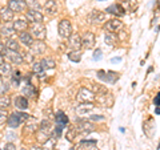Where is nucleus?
<instances>
[{
	"instance_id": "f257e3e1",
	"label": "nucleus",
	"mask_w": 160,
	"mask_h": 150,
	"mask_svg": "<svg viewBox=\"0 0 160 150\" xmlns=\"http://www.w3.org/2000/svg\"><path fill=\"white\" fill-rule=\"evenodd\" d=\"M28 118H29V116H28L27 113H23V112H13L12 114H9L7 125H8L9 128H12V129H16V128H19L23 122H27Z\"/></svg>"
},
{
	"instance_id": "f03ea898",
	"label": "nucleus",
	"mask_w": 160,
	"mask_h": 150,
	"mask_svg": "<svg viewBox=\"0 0 160 150\" xmlns=\"http://www.w3.org/2000/svg\"><path fill=\"white\" fill-rule=\"evenodd\" d=\"M28 32L32 35L33 39L40 40V41H43V40L46 39V36H47V29H46V26H44L43 23L31 24V26H29Z\"/></svg>"
},
{
	"instance_id": "7ed1b4c3",
	"label": "nucleus",
	"mask_w": 160,
	"mask_h": 150,
	"mask_svg": "<svg viewBox=\"0 0 160 150\" xmlns=\"http://www.w3.org/2000/svg\"><path fill=\"white\" fill-rule=\"evenodd\" d=\"M58 32H59V36H60V37H63V39H69V36L72 35L71 21H69V20H67V19H63L62 21L59 23Z\"/></svg>"
},
{
	"instance_id": "20e7f679",
	"label": "nucleus",
	"mask_w": 160,
	"mask_h": 150,
	"mask_svg": "<svg viewBox=\"0 0 160 150\" xmlns=\"http://www.w3.org/2000/svg\"><path fill=\"white\" fill-rule=\"evenodd\" d=\"M98 77L104 82L115 84L119 80V73L113 71H98Z\"/></svg>"
},
{
	"instance_id": "39448f33",
	"label": "nucleus",
	"mask_w": 160,
	"mask_h": 150,
	"mask_svg": "<svg viewBox=\"0 0 160 150\" xmlns=\"http://www.w3.org/2000/svg\"><path fill=\"white\" fill-rule=\"evenodd\" d=\"M78 101L80 104H86V102H92L95 98V93L91 91V89H88V88H82L80 91L78 92Z\"/></svg>"
},
{
	"instance_id": "423d86ee",
	"label": "nucleus",
	"mask_w": 160,
	"mask_h": 150,
	"mask_svg": "<svg viewBox=\"0 0 160 150\" xmlns=\"http://www.w3.org/2000/svg\"><path fill=\"white\" fill-rule=\"evenodd\" d=\"M76 129L79 133H83V134H88L93 132L95 129V125L92 124V121H89V120H78L76 122Z\"/></svg>"
},
{
	"instance_id": "0eeeda50",
	"label": "nucleus",
	"mask_w": 160,
	"mask_h": 150,
	"mask_svg": "<svg viewBox=\"0 0 160 150\" xmlns=\"http://www.w3.org/2000/svg\"><path fill=\"white\" fill-rule=\"evenodd\" d=\"M68 48L71 51H80V48L83 47V39L80 37V35L78 33H72L68 39V43H67Z\"/></svg>"
},
{
	"instance_id": "6e6552de",
	"label": "nucleus",
	"mask_w": 160,
	"mask_h": 150,
	"mask_svg": "<svg viewBox=\"0 0 160 150\" xmlns=\"http://www.w3.org/2000/svg\"><path fill=\"white\" fill-rule=\"evenodd\" d=\"M26 17L29 23L32 24H36V23H43V13L39 11V9H28L26 12Z\"/></svg>"
},
{
	"instance_id": "1a4fd4ad",
	"label": "nucleus",
	"mask_w": 160,
	"mask_h": 150,
	"mask_svg": "<svg viewBox=\"0 0 160 150\" xmlns=\"http://www.w3.org/2000/svg\"><path fill=\"white\" fill-rule=\"evenodd\" d=\"M122 28H123V23L120 21L119 19H111L104 24V29H106L107 32H112V33L120 31Z\"/></svg>"
},
{
	"instance_id": "9d476101",
	"label": "nucleus",
	"mask_w": 160,
	"mask_h": 150,
	"mask_svg": "<svg viewBox=\"0 0 160 150\" xmlns=\"http://www.w3.org/2000/svg\"><path fill=\"white\" fill-rule=\"evenodd\" d=\"M8 8L12 9L13 12H23L27 8V2L26 0H9Z\"/></svg>"
},
{
	"instance_id": "9b49d317",
	"label": "nucleus",
	"mask_w": 160,
	"mask_h": 150,
	"mask_svg": "<svg viewBox=\"0 0 160 150\" xmlns=\"http://www.w3.org/2000/svg\"><path fill=\"white\" fill-rule=\"evenodd\" d=\"M2 36H6L7 39L9 37H15V33H16V29L13 27V23L8 21V23H3L2 24Z\"/></svg>"
},
{
	"instance_id": "f8f14e48",
	"label": "nucleus",
	"mask_w": 160,
	"mask_h": 150,
	"mask_svg": "<svg viewBox=\"0 0 160 150\" xmlns=\"http://www.w3.org/2000/svg\"><path fill=\"white\" fill-rule=\"evenodd\" d=\"M43 8H44V12L46 13L53 16V15H56L59 11V4H58L56 0H47L46 4L43 6Z\"/></svg>"
},
{
	"instance_id": "ddd939ff",
	"label": "nucleus",
	"mask_w": 160,
	"mask_h": 150,
	"mask_svg": "<svg viewBox=\"0 0 160 150\" xmlns=\"http://www.w3.org/2000/svg\"><path fill=\"white\" fill-rule=\"evenodd\" d=\"M19 41L23 44V45H26L27 48H31L33 44H35V39H33V36L29 32H22L19 35Z\"/></svg>"
},
{
	"instance_id": "4468645a",
	"label": "nucleus",
	"mask_w": 160,
	"mask_h": 150,
	"mask_svg": "<svg viewBox=\"0 0 160 150\" xmlns=\"http://www.w3.org/2000/svg\"><path fill=\"white\" fill-rule=\"evenodd\" d=\"M83 39V48L84 49H91L95 47V35L92 32H86L82 36Z\"/></svg>"
},
{
	"instance_id": "2eb2a0df",
	"label": "nucleus",
	"mask_w": 160,
	"mask_h": 150,
	"mask_svg": "<svg viewBox=\"0 0 160 150\" xmlns=\"http://www.w3.org/2000/svg\"><path fill=\"white\" fill-rule=\"evenodd\" d=\"M46 49H47L46 44H44L43 41H40V40H36L33 45L29 48V52H31L33 56H38V54H43L44 52H46Z\"/></svg>"
},
{
	"instance_id": "dca6fc26",
	"label": "nucleus",
	"mask_w": 160,
	"mask_h": 150,
	"mask_svg": "<svg viewBox=\"0 0 160 150\" xmlns=\"http://www.w3.org/2000/svg\"><path fill=\"white\" fill-rule=\"evenodd\" d=\"M106 13H111V15H115V16H124V11L123 6H120V4H112V6H108L106 8Z\"/></svg>"
},
{
	"instance_id": "f3484780",
	"label": "nucleus",
	"mask_w": 160,
	"mask_h": 150,
	"mask_svg": "<svg viewBox=\"0 0 160 150\" xmlns=\"http://www.w3.org/2000/svg\"><path fill=\"white\" fill-rule=\"evenodd\" d=\"M22 91H23L24 96H27V97H32V96L36 94V89H35V87L32 85L31 78H29V77L26 78V84H24V87H23Z\"/></svg>"
},
{
	"instance_id": "a211bd4d",
	"label": "nucleus",
	"mask_w": 160,
	"mask_h": 150,
	"mask_svg": "<svg viewBox=\"0 0 160 150\" xmlns=\"http://www.w3.org/2000/svg\"><path fill=\"white\" fill-rule=\"evenodd\" d=\"M13 104L15 108H18L19 110H27L28 108V100L24 96H16L13 98Z\"/></svg>"
},
{
	"instance_id": "6ab92c4d",
	"label": "nucleus",
	"mask_w": 160,
	"mask_h": 150,
	"mask_svg": "<svg viewBox=\"0 0 160 150\" xmlns=\"http://www.w3.org/2000/svg\"><path fill=\"white\" fill-rule=\"evenodd\" d=\"M7 57L11 60V63L15 64V65H19V64H22L24 61L23 54L19 53L18 51H8L7 52Z\"/></svg>"
},
{
	"instance_id": "aec40b11",
	"label": "nucleus",
	"mask_w": 160,
	"mask_h": 150,
	"mask_svg": "<svg viewBox=\"0 0 160 150\" xmlns=\"http://www.w3.org/2000/svg\"><path fill=\"white\" fill-rule=\"evenodd\" d=\"M39 130V126H38V122L35 121L32 117L28 118V121L26 122V126H24V133L27 134H31V133H35Z\"/></svg>"
},
{
	"instance_id": "412c9836",
	"label": "nucleus",
	"mask_w": 160,
	"mask_h": 150,
	"mask_svg": "<svg viewBox=\"0 0 160 150\" xmlns=\"http://www.w3.org/2000/svg\"><path fill=\"white\" fill-rule=\"evenodd\" d=\"M95 106L92 102H86V104H80L79 106L76 108V114L78 116H84V114H87L92 110Z\"/></svg>"
},
{
	"instance_id": "4be33fe9",
	"label": "nucleus",
	"mask_w": 160,
	"mask_h": 150,
	"mask_svg": "<svg viewBox=\"0 0 160 150\" xmlns=\"http://www.w3.org/2000/svg\"><path fill=\"white\" fill-rule=\"evenodd\" d=\"M55 121H56V125H62V126L66 128L69 122V120L67 117V114L63 110H59V112H56V114H55Z\"/></svg>"
},
{
	"instance_id": "5701e85b",
	"label": "nucleus",
	"mask_w": 160,
	"mask_h": 150,
	"mask_svg": "<svg viewBox=\"0 0 160 150\" xmlns=\"http://www.w3.org/2000/svg\"><path fill=\"white\" fill-rule=\"evenodd\" d=\"M32 72L36 74V76H39L40 78L46 77V69H44L42 61H35L32 64Z\"/></svg>"
},
{
	"instance_id": "b1692460",
	"label": "nucleus",
	"mask_w": 160,
	"mask_h": 150,
	"mask_svg": "<svg viewBox=\"0 0 160 150\" xmlns=\"http://www.w3.org/2000/svg\"><path fill=\"white\" fill-rule=\"evenodd\" d=\"M39 132H42L44 134H47L48 137H51V134H52L51 122H49L48 120H43V121L40 122V125H39Z\"/></svg>"
},
{
	"instance_id": "393cba45",
	"label": "nucleus",
	"mask_w": 160,
	"mask_h": 150,
	"mask_svg": "<svg viewBox=\"0 0 160 150\" xmlns=\"http://www.w3.org/2000/svg\"><path fill=\"white\" fill-rule=\"evenodd\" d=\"M13 15L15 12L12 11V9H9L8 7L7 8H2V12H0V17H2V21L3 23H8V21H11V20L13 19Z\"/></svg>"
},
{
	"instance_id": "a878e982",
	"label": "nucleus",
	"mask_w": 160,
	"mask_h": 150,
	"mask_svg": "<svg viewBox=\"0 0 160 150\" xmlns=\"http://www.w3.org/2000/svg\"><path fill=\"white\" fill-rule=\"evenodd\" d=\"M88 19H89L91 23H102L104 20V13L98 11V9H93V11L91 12V15L88 16Z\"/></svg>"
},
{
	"instance_id": "bb28decb",
	"label": "nucleus",
	"mask_w": 160,
	"mask_h": 150,
	"mask_svg": "<svg viewBox=\"0 0 160 150\" xmlns=\"http://www.w3.org/2000/svg\"><path fill=\"white\" fill-rule=\"evenodd\" d=\"M28 20H15L13 21V27L16 29V32H26L28 28Z\"/></svg>"
},
{
	"instance_id": "cd10ccee",
	"label": "nucleus",
	"mask_w": 160,
	"mask_h": 150,
	"mask_svg": "<svg viewBox=\"0 0 160 150\" xmlns=\"http://www.w3.org/2000/svg\"><path fill=\"white\" fill-rule=\"evenodd\" d=\"M6 47H7L8 51H18L19 52V43L15 37L6 39Z\"/></svg>"
},
{
	"instance_id": "c85d7f7f",
	"label": "nucleus",
	"mask_w": 160,
	"mask_h": 150,
	"mask_svg": "<svg viewBox=\"0 0 160 150\" xmlns=\"http://www.w3.org/2000/svg\"><path fill=\"white\" fill-rule=\"evenodd\" d=\"M104 40H106V44L108 47H113L118 41V36L116 33H112V32H107L106 36H104Z\"/></svg>"
},
{
	"instance_id": "c756f323",
	"label": "nucleus",
	"mask_w": 160,
	"mask_h": 150,
	"mask_svg": "<svg viewBox=\"0 0 160 150\" xmlns=\"http://www.w3.org/2000/svg\"><path fill=\"white\" fill-rule=\"evenodd\" d=\"M42 61V64H43V67H44V69H55V67H56V63H55V60L53 59H51V57H44V59H42L40 60Z\"/></svg>"
},
{
	"instance_id": "7c9ffc66",
	"label": "nucleus",
	"mask_w": 160,
	"mask_h": 150,
	"mask_svg": "<svg viewBox=\"0 0 160 150\" xmlns=\"http://www.w3.org/2000/svg\"><path fill=\"white\" fill-rule=\"evenodd\" d=\"M0 73L2 76H8L9 73H12L11 65L8 63H4V57H2V64H0Z\"/></svg>"
},
{
	"instance_id": "2f4dec72",
	"label": "nucleus",
	"mask_w": 160,
	"mask_h": 150,
	"mask_svg": "<svg viewBox=\"0 0 160 150\" xmlns=\"http://www.w3.org/2000/svg\"><path fill=\"white\" fill-rule=\"evenodd\" d=\"M67 56H68V59L71 60V61L80 63V60H82V52L80 51H69Z\"/></svg>"
},
{
	"instance_id": "473e14b6",
	"label": "nucleus",
	"mask_w": 160,
	"mask_h": 150,
	"mask_svg": "<svg viewBox=\"0 0 160 150\" xmlns=\"http://www.w3.org/2000/svg\"><path fill=\"white\" fill-rule=\"evenodd\" d=\"M22 73H20L19 71H16V72H12V76H11V82H12V85L15 88H18L19 85H20V81H22Z\"/></svg>"
},
{
	"instance_id": "72a5a7b5",
	"label": "nucleus",
	"mask_w": 160,
	"mask_h": 150,
	"mask_svg": "<svg viewBox=\"0 0 160 150\" xmlns=\"http://www.w3.org/2000/svg\"><path fill=\"white\" fill-rule=\"evenodd\" d=\"M9 104H11V97L6 96V94L0 97V106H2V109H7L9 106Z\"/></svg>"
},
{
	"instance_id": "f704fd0d",
	"label": "nucleus",
	"mask_w": 160,
	"mask_h": 150,
	"mask_svg": "<svg viewBox=\"0 0 160 150\" xmlns=\"http://www.w3.org/2000/svg\"><path fill=\"white\" fill-rule=\"evenodd\" d=\"M53 146H55V138L51 137L48 141L43 143V150H53Z\"/></svg>"
},
{
	"instance_id": "c9c22d12",
	"label": "nucleus",
	"mask_w": 160,
	"mask_h": 150,
	"mask_svg": "<svg viewBox=\"0 0 160 150\" xmlns=\"http://www.w3.org/2000/svg\"><path fill=\"white\" fill-rule=\"evenodd\" d=\"M78 133H79V132H78L76 128H69L68 132H67V139H68V141H73Z\"/></svg>"
},
{
	"instance_id": "e433bc0d",
	"label": "nucleus",
	"mask_w": 160,
	"mask_h": 150,
	"mask_svg": "<svg viewBox=\"0 0 160 150\" xmlns=\"http://www.w3.org/2000/svg\"><path fill=\"white\" fill-rule=\"evenodd\" d=\"M27 7L29 9H39L40 4L36 2V0H27Z\"/></svg>"
},
{
	"instance_id": "4c0bfd02",
	"label": "nucleus",
	"mask_w": 160,
	"mask_h": 150,
	"mask_svg": "<svg viewBox=\"0 0 160 150\" xmlns=\"http://www.w3.org/2000/svg\"><path fill=\"white\" fill-rule=\"evenodd\" d=\"M23 54V59H24V61H27V63H35L33 60H35V56L31 53V52H26V53H22Z\"/></svg>"
},
{
	"instance_id": "58836bf2",
	"label": "nucleus",
	"mask_w": 160,
	"mask_h": 150,
	"mask_svg": "<svg viewBox=\"0 0 160 150\" xmlns=\"http://www.w3.org/2000/svg\"><path fill=\"white\" fill-rule=\"evenodd\" d=\"M103 57V52H102V49L98 48V49H95V52H93V56L92 59L95 60V61H99V60H102Z\"/></svg>"
},
{
	"instance_id": "ea45409f",
	"label": "nucleus",
	"mask_w": 160,
	"mask_h": 150,
	"mask_svg": "<svg viewBox=\"0 0 160 150\" xmlns=\"http://www.w3.org/2000/svg\"><path fill=\"white\" fill-rule=\"evenodd\" d=\"M103 116L102 114H91V116L88 117L89 121H92V122H96V121H103Z\"/></svg>"
},
{
	"instance_id": "a19ab883",
	"label": "nucleus",
	"mask_w": 160,
	"mask_h": 150,
	"mask_svg": "<svg viewBox=\"0 0 160 150\" xmlns=\"http://www.w3.org/2000/svg\"><path fill=\"white\" fill-rule=\"evenodd\" d=\"M0 85H2V96H4L7 92H8V84L7 82H4V80L2 78V81H0Z\"/></svg>"
},
{
	"instance_id": "79ce46f5",
	"label": "nucleus",
	"mask_w": 160,
	"mask_h": 150,
	"mask_svg": "<svg viewBox=\"0 0 160 150\" xmlns=\"http://www.w3.org/2000/svg\"><path fill=\"white\" fill-rule=\"evenodd\" d=\"M0 116H2V118H0V124H4V121H8V117L9 116H7V113H6V110H4V109H2V110H0Z\"/></svg>"
},
{
	"instance_id": "37998d69",
	"label": "nucleus",
	"mask_w": 160,
	"mask_h": 150,
	"mask_svg": "<svg viewBox=\"0 0 160 150\" xmlns=\"http://www.w3.org/2000/svg\"><path fill=\"white\" fill-rule=\"evenodd\" d=\"M3 150H16V146H15L12 142H8V143H6V146H4Z\"/></svg>"
},
{
	"instance_id": "c03bdc74",
	"label": "nucleus",
	"mask_w": 160,
	"mask_h": 150,
	"mask_svg": "<svg viewBox=\"0 0 160 150\" xmlns=\"http://www.w3.org/2000/svg\"><path fill=\"white\" fill-rule=\"evenodd\" d=\"M153 104L156 105V106H160V92L156 94V97L153 98Z\"/></svg>"
},
{
	"instance_id": "a18cd8bd",
	"label": "nucleus",
	"mask_w": 160,
	"mask_h": 150,
	"mask_svg": "<svg viewBox=\"0 0 160 150\" xmlns=\"http://www.w3.org/2000/svg\"><path fill=\"white\" fill-rule=\"evenodd\" d=\"M120 61H122V57H115V59L111 60L112 64H116V63H120Z\"/></svg>"
},
{
	"instance_id": "49530a36",
	"label": "nucleus",
	"mask_w": 160,
	"mask_h": 150,
	"mask_svg": "<svg viewBox=\"0 0 160 150\" xmlns=\"http://www.w3.org/2000/svg\"><path fill=\"white\" fill-rule=\"evenodd\" d=\"M6 138H16V136H15L13 133H7L6 134Z\"/></svg>"
},
{
	"instance_id": "de8ad7c7",
	"label": "nucleus",
	"mask_w": 160,
	"mask_h": 150,
	"mask_svg": "<svg viewBox=\"0 0 160 150\" xmlns=\"http://www.w3.org/2000/svg\"><path fill=\"white\" fill-rule=\"evenodd\" d=\"M155 114H158V116H159V114H160V108H156V109H155Z\"/></svg>"
},
{
	"instance_id": "09e8293b",
	"label": "nucleus",
	"mask_w": 160,
	"mask_h": 150,
	"mask_svg": "<svg viewBox=\"0 0 160 150\" xmlns=\"http://www.w3.org/2000/svg\"><path fill=\"white\" fill-rule=\"evenodd\" d=\"M29 150H42V149H40V148H38V146H32V148L29 149Z\"/></svg>"
},
{
	"instance_id": "8fccbe9b",
	"label": "nucleus",
	"mask_w": 160,
	"mask_h": 150,
	"mask_svg": "<svg viewBox=\"0 0 160 150\" xmlns=\"http://www.w3.org/2000/svg\"><path fill=\"white\" fill-rule=\"evenodd\" d=\"M124 2H127V3H128V2H131V0H124Z\"/></svg>"
},
{
	"instance_id": "3c124183",
	"label": "nucleus",
	"mask_w": 160,
	"mask_h": 150,
	"mask_svg": "<svg viewBox=\"0 0 160 150\" xmlns=\"http://www.w3.org/2000/svg\"><path fill=\"white\" fill-rule=\"evenodd\" d=\"M96 2H104V0H96Z\"/></svg>"
},
{
	"instance_id": "603ef678",
	"label": "nucleus",
	"mask_w": 160,
	"mask_h": 150,
	"mask_svg": "<svg viewBox=\"0 0 160 150\" xmlns=\"http://www.w3.org/2000/svg\"><path fill=\"white\" fill-rule=\"evenodd\" d=\"M23 150H26V149H23Z\"/></svg>"
},
{
	"instance_id": "864d4df0",
	"label": "nucleus",
	"mask_w": 160,
	"mask_h": 150,
	"mask_svg": "<svg viewBox=\"0 0 160 150\" xmlns=\"http://www.w3.org/2000/svg\"><path fill=\"white\" fill-rule=\"evenodd\" d=\"M53 150H56V149H53Z\"/></svg>"
}]
</instances>
